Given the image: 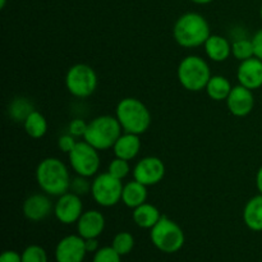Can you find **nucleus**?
Instances as JSON below:
<instances>
[{
  "label": "nucleus",
  "mask_w": 262,
  "mask_h": 262,
  "mask_svg": "<svg viewBox=\"0 0 262 262\" xmlns=\"http://www.w3.org/2000/svg\"><path fill=\"white\" fill-rule=\"evenodd\" d=\"M82 214L83 204L81 196H77L71 191L59 196L58 201L54 204V215L61 224H74L78 222Z\"/></svg>",
  "instance_id": "nucleus-11"
},
{
  "label": "nucleus",
  "mask_w": 262,
  "mask_h": 262,
  "mask_svg": "<svg viewBox=\"0 0 262 262\" xmlns=\"http://www.w3.org/2000/svg\"><path fill=\"white\" fill-rule=\"evenodd\" d=\"M33 105L26 97H15L14 100H12V102L9 104V117L12 118V120L17 123H23L26 120V118L33 112Z\"/></svg>",
  "instance_id": "nucleus-24"
},
{
  "label": "nucleus",
  "mask_w": 262,
  "mask_h": 262,
  "mask_svg": "<svg viewBox=\"0 0 262 262\" xmlns=\"http://www.w3.org/2000/svg\"><path fill=\"white\" fill-rule=\"evenodd\" d=\"M150 238L152 245L164 253L178 252L186 242L183 229L168 216H161L155 227L151 228Z\"/></svg>",
  "instance_id": "nucleus-6"
},
{
  "label": "nucleus",
  "mask_w": 262,
  "mask_h": 262,
  "mask_svg": "<svg viewBox=\"0 0 262 262\" xmlns=\"http://www.w3.org/2000/svg\"><path fill=\"white\" fill-rule=\"evenodd\" d=\"M84 243H86V250L87 253H96L97 251L100 250L99 248V241L97 238H89V239H84Z\"/></svg>",
  "instance_id": "nucleus-35"
},
{
  "label": "nucleus",
  "mask_w": 262,
  "mask_h": 262,
  "mask_svg": "<svg viewBox=\"0 0 262 262\" xmlns=\"http://www.w3.org/2000/svg\"><path fill=\"white\" fill-rule=\"evenodd\" d=\"M112 247L120 256H125L132 252L133 247H135V238L129 232H120L113 239Z\"/></svg>",
  "instance_id": "nucleus-26"
},
{
  "label": "nucleus",
  "mask_w": 262,
  "mask_h": 262,
  "mask_svg": "<svg viewBox=\"0 0 262 262\" xmlns=\"http://www.w3.org/2000/svg\"><path fill=\"white\" fill-rule=\"evenodd\" d=\"M0 262H22V255L15 251H4L0 256Z\"/></svg>",
  "instance_id": "nucleus-34"
},
{
  "label": "nucleus",
  "mask_w": 262,
  "mask_h": 262,
  "mask_svg": "<svg viewBox=\"0 0 262 262\" xmlns=\"http://www.w3.org/2000/svg\"><path fill=\"white\" fill-rule=\"evenodd\" d=\"M253 48H255V56L262 60V28L257 31L252 37Z\"/></svg>",
  "instance_id": "nucleus-33"
},
{
  "label": "nucleus",
  "mask_w": 262,
  "mask_h": 262,
  "mask_svg": "<svg viewBox=\"0 0 262 262\" xmlns=\"http://www.w3.org/2000/svg\"><path fill=\"white\" fill-rule=\"evenodd\" d=\"M23 127L31 138L38 140V138H42L48 132V120L40 112L33 110L23 122Z\"/></svg>",
  "instance_id": "nucleus-23"
},
{
  "label": "nucleus",
  "mask_w": 262,
  "mask_h": 262,
  "mask_svg": "<svg viewBox=\"0 0 262 262\" xmlns=\"http://www.w3.org/2000/svg\"><path fill=\"white\" fill-rule=\"evenodd\" d=\"M233 86L224 76H211L206 86L207 96L215 101H227Z\"/></svg>",
  "instance_id": "nucleus-22"
},
{
  "label": "nucleus",
  "mask_w": 262,
  "mask_h": 262,
  "mask_svg": "<svg viewBox=\"0 0 262 262\" xmlns=\"http://www.w3.org/2000/svg\"><path fill=\"white\" fill-rule=\"evenodd\" d=\"M87 124H89V123H86L83 119H81V118H76V119H73L71 123H69L68 132L71 133L72 136H74L76 138L84 137V133H86V129H87Z\"/></svg>",
  "instance_id": "nucleus-31"
},
{
  "label": "nucleus",
  "mask_w": 262,
  "mask_h": 262,
  "mask_svg": "<svg viewBox=\"0 0 262 262\" xmlns=\"http://www.w3.org/2000/svg\"><path fill=\"white\" fill-rule=\"evenodd\" d=\"M69 164L76 174L91 178L97 174L100 169L99 150L86 141H78L76 147L68 154Z\"/></svg>",
  "instance_id": "nucleus-9"
},
{
  "label": "nucleus",
  "mask_w": 262,
  "mask_h": 262,
  "mask_svg": "<svg viewBox=\"0 0 262 262\" xmlns=\"http://www.w3.org/2000/svg\"><path fill=\"white\" fill-rule=\"evenodd\" d=\"M36 182L49 196L59 197L71 189V174L66 164L58 158H46L38 163Z\"/></svg>",
  "instance_id": "nucleus-1"
},
{
  "label": "nucleus",
  "mask_w": 262,
  "mask_h": 262,
  "mask_svg": "<svg viewBox=\"0 0 262 262\" xmlns=\"http://www.w3.org/2000/svg\"><path fill=\"white\" fill-rule=\"evenodd\" d=\"M123 182L110 173H101L92 181L91 194L95 202L102 207H113L122 201Z\"/></svg>",
  "instance_id": "nucleus-8"
},
{
  "label": "nucleus",
  "mask_w": 262,
  "mask_h": 262,
  "mask_svg": "<svg viewBox=\"0 0 262 262\" xmlns=\"http://www.w3.org/2000/svg\"><path fill=\"white\" fill-rule=\"evenodd\" d=\"M178 81L182 86L191 92H200L206 89L211 71L204 58L199 55H188L181 60L177 71Z\"/></svg>",
  "instance_id": "nucleus-5"
},
{
  "label": "nucleus",
  "mask_w": 262,
  "mask_h": 262,
  "mask_svg": "<svg viewBox=\"0 0 262 262\" xmlns=\"http://www.w3.org/2000/svg\"><path fill=\"white\" fill-rule=\"evenodd\" d=\"M192 3H194V4H199V5H205V4H210V3H212L214 0H191Z\"/></svg>",
  "instance_id": "nucleus-37"
},
{
  "label": "nucleus",
  "mask_w": 262,
  "mask_h": 262,
  "mask_svg": "<svg viewBox=\"0 0 262 262\" xmlns=\"http://www.w3.org/2000/svg\"><path fill=\"white\" fill-rule=\"evenodd\" d=\"M115 117L122 125L123 132L143 135L151 125V113L141 100L124 97L115 109Z\"/></svg>",
  "instance_id": "nucleus-3"
},
{
  "label": "nucleus",
  "mask_w": 262,
  "mask_h": 262,
  "mask_svg": "<svg viewBox=\"0 0 262 262\" xmlns=\"http://www.w3.org/2000/svg\"><path fill=\"white\" fill-rule=\"evenodd\" d=\"M23 215L31 222H41L54 212V205L49 199V194L35 193L23 202Z\"/></svg>",
  "instance_id": "nucleus-14"
},
{
  "label": "nucleus",
  "mask_w": 262,
  "mask_h": 262,
  "mask_svg": "<svg viewBox=\"0 0 262 262\" xmlns=\"http://www.w3.org/2000/svg\"><path fill=\"white\" fill-rule=\"evenodd\" d=\"M122 256L110 246V247H102L95 253L92 262H122Z\"/></svg>",
  "instance_id": "nucleus-30"
},
{
  "label": "nucleus",
  "mask_w": 262,
  "mask_h": 262,
  "mask_svg": "<svg viewBox=\"0 0 262 262\" xmlns=\"http://www.w3.org/2000/svg\"><path fill=\"white\" fill-rule=\"evenodd\" d=\"M147 200V187L137 181L128 182L123 187L122 202L129 209H136Z\"/></svg>",
  "instance_id": "nucleus-20"
},
{
  "label": "nucleus",
  "mask_w": 262,
  "mask_h": 262,
  "mask_svg": "<svg viewBox=\"0 0 262 262\" xmlns=\"http://www.w3.org/2000/svg\"><path fill=\"white\" fill-rule=\"evenodd\" d=\"M87 255L84 238L81 235H67L59 241L55 248L56 262H83Z\"/></svg>",
  "instance_id": "nucleus-12"
},
{
  "label": "nucleus",
  "mask_w": 262,
  "mask_h": 262,
  "mask_svg": "<svg viewBox=\"0 0 262 262\" xmlns=\"http://www.w3.org/2000/svg\"><path fill=\"white\" fill-rule=\"evenodd\" d=\"M132 217L137 227L142 228V229H151L160 220L161 214L158 207L145 202L141 206L133 209Z\"/></svg>",
  "instance_id": "nucleus-21"
},
{
  "label": "nucleus",
  "mask_w": 262,
  "mask_h": 262,
  "mask_svg": "<svg viewBox=\"0 0 262 262\" xmlns=\"http://www.w3.org/2000/svg\"><path fill=\"white\" fill-rule=\"evenodd\" d=\"M22 262H48V255L41 246L31 245L22 252Z\"/></svg>",
  "instance_id": "nucleus-28"
},
{
  "label": "nucleus",
  "mask_w": 262,
  "mask_h": 262,
  "mask_svg": "<svg viewBox=\"0 0 262 262\" xmlns=\"http://www.w3.org/2000/svg\"><path fill=\"white\" fill-rule=\"evenodd\" d=\"M204 46L207 58L211 59L215 63L225 61L232 55V45L224 36L210 35Z\"/></svg>",
  "instance_id": "nucleus-18"
},
{
  "label": "nucleus",
  "mask_w": 262,
  "mask_h": 262,
  "mask_svg": "<svg viewBox=\"0 0 262 262\" xmlns=\"http://www.w3.org/2000/svg\"><path fill=\"white\" fill-rule=\"evenodd\" d=\"M91 188L92 182H90L87 177H82L77 174V177L72 178L71 189L69 191L73 192L77 196H84L87 193H91Z\"/></svg>",
  "instance_id": "nucleus-29"
},
{
  "label": "nucleus",
  "mask_w": 262,
  "mask_h": 262,
  "mask_svg": "<svg viewBox=\"0 0 262 262\" xmlns=\"http://www.w3.org/2000/svg\"><path fill=\"white\" fill-rule=\"evenodd\" d=\"M232 55L237 60L245 61L255 56L252 38H239L232 43Z\"/></svg>",
  "instance_id": "nucleus-25"
},
{
  "label": "nucleus",
  "mask_w": 262,
  "mask_h": 262,
  "mask_svg": "<svg viewBox=\"0 0 262 262\" xmlns=\"http://www.w3.org/2000/svg\"><path fill=\"white\" fill-rule=\"evenodd\" d=\"M237 79L239 84L247 87V89L258 90L262 87V60L253 58L241 61L237 69Z\"/></svg>",
  "instance_id": "nucleus-15"
},
{
  "label": "nucleus",
  "mask_w": 262,
  "mask_h": 262,
  "mask_svg": "<svg viewBox=\"0 0 262 262\" xmlns=\"http://www.w3.org/2000/svg\"><path fill=\"white\" fill-rule=\"evenodd\" d=\"M243 222L252 232H262V194L250 199L243 209Z\"/></svg>",
  "instance_id": "nucleus-19"
},
{
  "label": "nucleus",
  "mask_w": 262,
  "mask_h": 262,
  "mask_svg": "<svg viewBox=\"0 0 262 262\" xmlns=\"http://www.w3.org/2000/svg\"><path fill=\"white\" fill-rule=\"evenodd\" d=\"M210 35L209 22L200 13H184L174 23L173 37L182 48H199L206 42Z\"/></svg>",
  "instance_id": "nucleus-2"
},
{
  "label": "nucleus",
  "mask_w": 262,
  "mask_h": 262,
  "mask_svg": "<svg viewBox=\"0 0 262 262\" xmlns=\"http://www.w3.org/2000/svg\"><path fill=\"white\" fill-rule=\"evenodd\" d=\"M260 17H261V20H262V3H261V7H260Z\"/></svg>",
  "instance_id": "nucleus-39"
},
{
  "label": "nucleus",
  "mask_w": 262,
  "mask_h": 262,
  "mask_svg": "<svg viewBox=\"0 0 262 262\" xmlns=\"http://www.w3.org/2000/svg\"><path fill=\"white\" fill-rule=\"evenodd\" d=\"M129 161L124 160V159L115 158L113 159L109 163V165H107V173H110L113 177L120 179V181H123V179L129 174Z\"/></svg>",
  "instance_id": "nucleus-27"
},
{
  "label": "nucleus",
  "mask_w": 262,
  "mask_h": 262,
  "mask_svg": "<svg viewBox=\"0 0 262 262\" xmlns=\"http://www.w3.org/2000/svg\"><path fill=\"white\" fill-rule=\"evenodd\" d=\"M66 87L74 97L86 99L97 89L96 72L89 64H74L66 74Z\"/></svg>",
  "instance_id": "nucleus-7"
},
{
  "label": "nucleus",
  "mask_w": 262,
  "mask_h": 262,
  "mask_svg": "<svg viewBox=\"0 0 262 262\" xmlns=\"http://www.w3.org/2000/svg\"><path fill=\"white\" fill-rule=\"evenodd\" d=\"M77 142H78V141L76 140V137H74V136H72L71 133H67V135H63L59 137L58 147H59V150L63 151V152L69 154L74 147H76Z\"/></svg>",
  "instance_id": "nucleus-32"
},
{
  "label": "nucleus",
  "mask_w": 262,
  "mask_h": 262,
  "mask_svg": "<svg viewBox=\"0 0 262 262\" xmlns=\"http://www.w3.org/2000/svg\"><path fill=\"white\" fill-rule=\"evenodd\" d=\"M115 158L124 159V160H133L141 151V138L135 133L123 132L115 145L113 146Z\"/></svg>",
  "instance_id": "nucleus-17"
},
{
  "label": "nucleus",
  "mask_w": 262,
  "mask_h": 262,
  "mask_svg": "<svg viewBox=\"0 0 262 262\" xmlns=\"http://www.w3.org/2000/svg\"><path fill=\"white\" fill-rule=\"evenodd\" d=\"M227 106L230 114L237 118L247 117L255 107V95L252 90L238 84L230 91L227 99Z\"/></svg>",
  "instance_id": "nucleus-13"
},
{
  "label": "nucleus",
  "mask_w": 262,
  "mask_h": 262,
  "mask_svg": "<svg viewBox=\"0 0 262 262\" xmlns=\"http://www.w3.org/2000/svg\"><path fill=\"white\" fill-rule=\"evenodd\" d=\"M105 229V216L99 210L83 211L77 222V232L84 239L97 238Z\"/></svg>",
  "instance_id": "nucleus-16"
},
{
  "label": "nucleus",
  "mask_w": 262,
  "mask_h": 262,
  "mask_svg": "<svg viewBox=\"0 0 262 262\" xmlns=\"http://www.w3.org/2000/svg\"><path fill=\"white\" fill-rule=\"evenodd\" d=\"M5 4H7V0H0V8H2V9H4Z\"/></svg>",
  "instance_id": "nucleus-38"
},
{
  "label": "nucleus",
  "mask_w": 262,
  "mask_h": 262,
  "mask_svg": "<svg viewBox=\"0 0 262 262\" xmlns=\"http://www.w3.org/2000/svg\"><path fill=\"white\" fill-rule=\"evenodd\" d=\"M165 177V165L161 159L156 156H146L141 159L133 168L135 181L145 184L146 187L160 183Z\"/></svg>",
  "instance_id": "nucleus-10"
},
{
  "label": "nucleus",
  "mask_w": 262,
  "mask_h": 262,
  "mask_svg": "<svg viewBox=\"0 0 262 262\" xmlns=\"http://www.w3.org/2000/svg\"><path fill=\"white\" fill-rule=\"evenodd\" d=\"M122 133V125L118 122L117 117L100 115L87 124L83 140L96 150L104 151L113 148Z\"/></svg>",
  "instance_id": "nucleus-4"
},
{
  "label": "nucleus",
  "mask_w": 262,
  "mask_h": 262,
  "mask_svg": "<svg viewBox=\"0 0 262 262\" xmlns=\"http://www.w3.org/2000/svg\"><path fill=\"white\" fill-rule=\"evenodd\" d=\"M256 187H257L258 193L262 194V165L258 168L257 173H256Z\"/></svg>",
  "instance_id": "nucleus-36"
}]
</instances>
